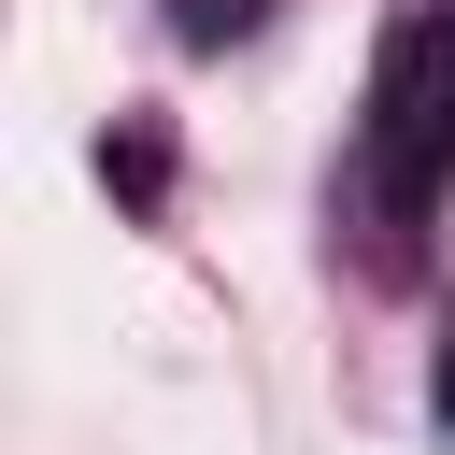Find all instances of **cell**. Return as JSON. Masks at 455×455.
Masks as SVG:
<instances>
[{
	"instance_id": "1",
	"label": "cell",
	"mask_w": 455,
	"mask_h": 455,
	"mask_svg": "<svg viewBox=\"0 0 455 455\" xmlns=\"http://www.w3.org/2000/svg\"><path fill=\"white\" fill-rule=\"evenodd\" d=\"M455 185V0H412L384 28V71H370V114H355V213L370 242L398 256Z\"/></svg>"
},
{
	"instance_id": "2",
	"label": "cell",
	"mask_w": 455,
	"mask_h": 455,
	"mask_svg": "<svg viewBox=\"0 0 455 455\" xmlns=\"http://www.w3.org/2000/svg\"><path fill=\"white\" fill-rule=\"evenodd\" d=\"M270 0H171V43H242Z\"/></svg>"
},
{
	"instance_id": "3",
	"label": "cell",
	"mask_w": 455,
	"mask_h": 455,
	"mask_svg": "<svg viewBox=\"0 0 455 455\" xmlns=\"http://www.w3.org/2000/svg\"><path fill=\"white\" fill-rule=\"evenodd\" d=\"M427 398H441V441H455V313H441V370H427Z\"/></svg>"
}]
</instances>
